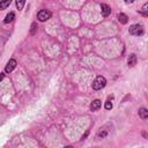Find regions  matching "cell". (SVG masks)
Here are the masks:
<instances>
[{
  "mask_svg": "<svg viewBox=\"0 0 148 148\" xmlns=\"http://www.w3.org/2000/svg\"><path fill=\"white\" fill-rule=\"evenodd\" d=\"M101 105H102L101 101H99V99H95V101L91 102V104H90V109H91V111H97V110L101 108Z\"/></svg>",
  "mask_w": 148,
  "mask_h": 148,
  "instance_id": "obj_6",
  "label": "cell"
},
{
  "mask_svg": "<svg viewBox=\"0 0 148 148\" xmlns=\"http://www.w3.org/2000/svg\"><path fill=\"white\" fill-rule=\"evenodd\" d=\"M125 2H126V3H133L134 0H125Z\"/></svg>",
  "mask_w": 148,
  "mask_h": 148,
  "instance_id": "obj_16",
  "label": "cell"
},
{
  "mask_svg": "<svg viewBox=\"0 0 148 148\" xmlns=\"http://www.w3.org/2000/svg\"><path fill=\"white\" fill-rule=\"evenodd\" d=\"M24 3H25V0H16V7H17V9L21 10L23 8Z\"/></svg>",
  "mask_w": 148,
  "mask_h": 148,
  "instance_id": "obj_13",
  "label": "cell"
},
{
  "mask_svg": "<svg viewBox=\"0 0 148 148\" xmlns=\"http://www.w3.org/2000/svg\"><path fill=\"white\" fill-rule=\"evenodd\" d=\"M105 84H106L105 77H104V76H97V77L94 80V82H92V89H94V90H99V89L104 88Z\"/></svg>",
  "mask_w": 148,
  "mask_h": 148,
  "instance_id": "obj_1",
  "label": "cell"
},
{
  "mask_svg": "<svg viewBox=\"0 0 148 148\" xmlns=\"http://www.w3.org/2000/svg\"><path fill=\"white\" fill-rule=\"evenodd\" d=\"M3 77H5V75H3V74H0V81H1Z\"/></svg>",
  "mask_w": 148,
  "mask_h": 148,
  "instance_id": "obj_17",
  "label": "cell"
},
{
  "mask_svg": "<svg viewBox=\"0 0 148 148\" xmlns=\"http://www.w3.org/2000/svg\"><path fill=\"white\" fill-rule=\"evenodd\" d=\"M51 16H52L51 12H50V10H46V9H42V10H39L38 14H37V18H38L40 22L47 21L49 18H51Z\"/></svg>",
  "mask_w": 148,
  "mask_h": 148,
  "instance_id": "obj_3",
  "label": "cell"
},
{
  "mask_svg": "<svg viewBox=\"0 0 148 148\" xmlns=\"http://www.w3.org/2000/svg\"><path fill=\"white\" fill-rule=\"evenodd\" d=\"M139 116L142 118V119H147L148 118V110L146 108H141L139 110Z\"/></svg>",
  "mask_w": 148,
  "mask_h": 148,
  "instance_id": "obj_8",
  "label": "cell"
},
{
  "mask_svg": "<svg viewBox=\"0 0 148 148\" xmlns=\"http://www.w3.org/2000/svg\"><path fill=\"white\" fill-rule=\"evenodd\" d=\"M112 97H109V99L105 102V105H104V108L106 109V110H111L112 109Z\"/></svg>",
  "mask_w": 148,
  "mask_h": 148,
  "instance_id": "obj_12",
  "label": "cell"
},
{
  "mask_svg": "<svg viewBox=\"0 0 148 148\" xmlns=\"http://www.w3.org/2000/svg\"><path fill=\"white\" fill-rule=\"evenodd\" d=\"M148 3H145L143 5V7H142V10H141V13H142V15H145V16H147L148 15Z\"/></svg>",
  "mask_w": 148,
  "mask_h": 148,
  "instance_id": "obj_14",
  "label": "cell"
},
{
  "mask_svg": "<svg viewBox=\"0 0 148 148\" xmlns=\"http://www.w3.org/2000/svg\"><path fill=\"white\" fill-rule=\"evenodd\" d=\"M128 31H130V34L133 35V36H140V35L143 34V28H142L141 24H133V25L130 27Z\"/></svg>",
  "mask_w": 148,
  "mask_h": 148,
  "instance_id": "obj_2",
  "label": "cell"
},
{
  "mask_svg": "<svg viewBox=\"0 0 148 148\" xmlns=\"http://www.w3.org/2000/svg\"><path fill=\"white\" fill-rule=\"evenodd\" d=\"M14 17H15V14H14V12H10L9 14H7V16H6V18H5V23H9V22H12L13 20H14Z\"/></svg>",
  "mask_w": 148,
  "mask_h": 148,
  "instance_id": "obj_11",
  "label": "cell"
},
{
  "mask_svg": "<svg viewBox=\"0 0 148 148\" xmlns=\"http://www.w3.org/2000/svg\"><path fill=\"white\" fill-rule=\"evenodd\" d=\"M10 2H12V0H0V10L6 9L10 5Z\"/></svg>",
  "mask_w": 148,
  "mask_h": 148,
  "instance_id": "obj_10",
  "label": "cell"
},
{
  "mask_svg": "<svg viewBox=\"0 0 148 148\" xmlns=\"http://www.w3.org/2000/svg\"><path fill=\"white\" fill-rule=\"evenodd\" d=\"M15 67H16V60H15V59H10V60L7 62L6 67H5V72H6V73H10Z\"/></svg>",
  "mask_w": 148,
  "mask_h": 148,
  "instance_id": "obj_4",
  "label": "cell"
},
{
  "mask_svg": "<svg viewBox=\"0 0 148 148\" xmlns=\"http://www.w3.org/2000/svg\"><path fill=\"white\" fill-rule=\"evenodd\" d=\"M127 62H128V66H134L135 64H136V56L134 54V53H132L130 57H128V60H127Z\"/></svg>",
  "mask_w": 148,
  "mask_h": 148,
  "instance_id": "obj_7",
  "label": "cell"
},
{
  "mask_svg": "<svg viewBox=\"0 0 148 148\" xmlns=\"http://www.w3.org/2000/svg\"><path fill=\"white\" fill-rule=\"evenodd\" d=\"M36 30H37V24L34 22V23L31 24V30H30V34H31V35H35V34H36Z\"/></svg>",
  "mask_w": 148,
  "mask_h": 148,
  "instance_id": "obj_15",
  "label": "cell"
},
{
  "mask_svg": "<svg viewBox=\"0 0 148 148\" xmlns=\"http://www.w3.org/2000/svg\"><path fill=\"white\" fill-rule=\"evenodd\" d=\"M101 12H102V15H103L104 17H106V16L110 15V13H111V8H110L108 5L102 3V5H101Z\"/></svg>",
  "mask_w": 148,
  "mask_h": 148,
  "instance_id": "obj_5",
  "label": "cell"
},
{
  "mask_svg": "<svg viewBox=\"0 0 148 148\" xmlns=\"http://www.w3.org/2000/svg\"><path fill=\"white\" fill-rule=\"evenodd\" d=\"M118 21H119L120 23H123V24H126L127 21H128V17H127L125 14L120 13V14H118Z\"/></svg>",
  "mask_w": 148,
  "mask_h": 148,
  "instance_id": "obj_9",
  "label": "cell"
}]
</instances>
